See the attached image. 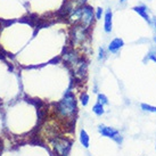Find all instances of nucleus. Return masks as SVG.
Segmentation results:
<instances>
[{
	"instance_id": "f03ea898",
	"label": "nucleus",
	"mask_w": 156,
	"mask_h": 156,
	"mask_svg": "<svg viewBox=\"0 0 156 156\" xmlns=\"http://www.w3.org/2000/svg\"><path fill=\"white\" fill-rule=\"evenodd\" d=\"M90 35V29H88L86 26L75 24L72 25L71 31H69V40H71V46L72 47H78L82 46Z\"/></svg>"
},
{
	"instance_id": "39448f33",
	"label": "nucleus",
	"mask_w": 156,
	"mask_h": 156,
	"mask_svg": "<svg viewBox=\"0 0 156 156\" xmlns=\"http://www.w3.org/2000/svg\"><path fill=\"white\" fill-rule=\"evenodd\" d=\"M95 9H92L90 5L84 4L81 6V16H80V25H83L91 29V26L94 25L95 22Z\"/></svg>"
},
{
	"instance_id": "0eeeda50",
	"label": "nucleus",
	"mask_w": 156,
	"mask_h": 156,
	"mask_svg": "<svg viewBox=\"0 0 156 156\" xmlns=\"http://www.w3.org/2000/svg\"><path fill=\"white\" fill-rule=\"evenodd\" d=\"M104 31L108 34L113 31V12L111 8H107L104 14Z\"/></svg>"
},
{
	"instance_id": "a211bd4d",
	"label": "nucleus",
	"mask_w": 156,
	"mask_h": 156,
	"mask_svg": "<svg viewBox=\"0 0 156 156\" xmlns=\"http://www.w3.org/2000/svg\"><path fill=\"white\" fill-rule=\"evenodd\" d=\"M151 27H153V30L154 32H156V17L155 16H153L152 17V21H151V24H149Z\"/></svg>"
},
{
	"instance_id": "6e6552de",
	"label": "nucleus",
	"mask_w": 156,
	"mask_h": 156,
	"mask_svg": "<svg viewBox=\"0 0 156 156\" xmlns=\"http://www.w3.org/2000/svg\"><path fill=\"white\" fill-rule=\"evenodd\" d=\"M123 46H124V41H123L122 38H114L108 44L107 50L111 54H117L123 48Z\"/></svg>"
},
{
	"instance_id": "9b49d317",
	"label": "nucleus",
	"mask_w": 156,
	"mask_h": 156,
	"mask_svg": "<svg viewBox=\"0 0 156 156\" xmlns=\"http://www.w3.org/2000/svg\"><path fill=\"white\" fill-rule=\"evenodd\" d=\"M92 112L95 113L97 116H101V115H104L105 113V109H104V105L99 104V103H97L92 106Z\"/></svg>"
},
{
	"instance_id": "423d86ee",
	"label": "nucleus",
	"mask_w": 156,
	"mask_h": 156,
	"mask_svg": "<svg viewBox=\"0 0 156 156\" xmlns=\"http://www.w3.org/2000/svg\"><path fill=\"white\" fill-rule=\"evenodd\" d=\"M98 131H99V133H101L104 137L113 139V140H115L117 144L122 143V137H121V134H120V132H119V130L114 129L112 126H106L100 124V126H98Z\"/></svg>"
},
{
	"instance_id": "4468645a",
	"label": "nucleus",
	"mask_w": 156,
	"mask_h": 156,
	"mask_svg": "<svg viewBox=\"0 0 156 156\" xmlns=\"http://www.w3.org/2000/svg\"><path fill=\"white\" fill-rule=\"evenodd\" d=\"M104 14H105V12L101 7H97V8L95 9V18L97 20V21L101 20V17L104 16Z\"/></svg>"
},
{
	"instance_id": "f257e3e1",
	"label": "nucleus",
	"mask_w": 156,
	"mask_h": 156,
	"mask_svg": "<svg viewBox=\"0 0 156 156\" xmlns=\"http://www.w3.org/2000/svg\"><path fill=\"white\" fill-rule=\"evenodd\" d=\"M56 113L57 115L64 119V120H72L78 111V105H76V98L72 92H66L65 96L62 98L56 105Z\"/></svg>"
},
{
	"instance_id": "6ab92c4d",
	"label": "nucleus",
	"mask_w": 156,
	"mask_h": 156,
	"mask_svg": "<svg viewBox=\"0 0 156 156\" xmlns=\"http://www.w3.org/2000/svg\"><path fill=\"white\" fill-rule=\"evenodd\" d=\"M119 1H120V4H121V5H124L128 0H119Z\"/></svg>"
},
{
	"instance_id": "1a4fd4ad",
	"label": "nucleus",
	"mask_w": 156,
	"mask_h": 156,
	"mask_svg": "<svg viewBox=\"0 0 156 156\" xmlns=\"http://www.w3.org/2000/svg\"><path fill=\"white\" fill-rule=\"evenodd\" d=\"M133 12L138 14L139 16H141V17L148 23V25L151 24V21H152V17L149 16V14H148V8L145 6V5H138V6H134L133 8H132Z\"/></svg>"
},
{
	"instance_id": "20e7f679",
	"label": "nucleus",
	"mask_w": 156,
	"mask_h": 156,
	"mask_svg": "<svg viewBox=\"0 0 156 156\" xmlns=\"http://www.w3.org/2000/svg\"><path fill=\"white\" fill-rule=\"evenodd\" d=\"M62 59H63V62L65 63V65L67 66L71 71H73V69L84 59V57L80 56V54L78 52L76 49L69 48V49H66L65 51H64V54L62 55Z\"/></svg>"
},
{
	"instance_id": "f8f14e48",
	"label": "nucleus",
	"mask_w": 156,
	"mask_h": 156,
	"mask_svg": "<svg viewBox=\"0 0 156 156\" xmlns=\"http://www.w3.org/2000/svg\"><path fill=\"white\" fill-rule=\"evenodd\" d=\"M97 103H99L101 105H108V98L104 95V94H98L97 96Z\"/></svg>"
},
{
	"instance_id": "2eb2a0df",
	"label": "nucleus",
	"mask_w": 156,
	"mask_h": 156,
	"mask_svg": "<svg viewBox=\"0 0 156 156\" xmlns=\"http://www.w3.org/2000/svg\"><path fill=\"white\" fill-rule=\"evenodd\" d=\"M106 57H107L106 49L104 47H99V49H98V59L99 61H104Z\"/></svg>"
},
{
	"instance_id": "9d476101",
	"label": "nucleus",
	"mask_w": 156,
	"mask_h": 156,
	"mask_svg": "<svg viewBox=\"0 0 156 156\" xmlns=\"http://www.w3.org/2000/svg\"><path fill=\"white\" fill-rule=\"evenodd\" d=\"M80 143L84 148H88L90 145V138H89V134L87 133L86 130L80 131Z\"/></svg>"
},
{
	"instance_id": "ddd939ff",
	"label": "nucleus",
	"mask_w": 156,
	"mask_h": 156,
	"mask_svg": "<svg viewBox=\"0 0 156 156\" xmlns=\"http://www.w3.org/2000/svg\"><path fill=\"white\" fill-rule=\"evenodd\" d=\"M140 107L143 111L145 112H151V113H156V107L155 106H152V105H148V104H141Z\"/></svg>"
},
{
	"instance_id": "7ed1b4c3",
	"label": "nucleus",
	"mask_w": 156,
	"mask_h": 156,
	"mask_svg": "<svg viewBox=\"0 0 156 156\" xmlns=\"http://www.w3.org/2000/svg\"><path fill=\"white\" fill-rule=\"evenodd\" d=\"M51 147L56 156H67L72 147V141L63 137H54L51 139Z\"/></svg>"
},
{
	"instance_id": "aec40b11",
	"label": "nucleus",
	"mask_w": 156,
	"mask_h": 156,
	"mask_svg": "<svg viewBox=\"0 0 156 156\" xmlns=\"http://www.w3.org/2000/svg\"><path fill=\"white\" fill-rule=\"evenodd\" d=\"M153 40H154V42L156 44V32H154V38H153Z\"/></svg>"
},
{
	"instance_id": "dca6fc26",
	"label": "nucleus",
	"mask_w": 156,
	"mask_h": 156,
	"mask_svg": "<svg viewBox=\"0 0 156 156\" xmlns=\"http://www.w3.org/2000/svg\"><path fill=\"white\" fill-rule=\"evenodd\" d=\"M80 100H81V104H82L83 106H87L88 103H89V95H88L87 92H83V94H81Z\"/></svg>"
},
{
	"instance_id": "f3484780",
	"label": "nucleus",
	"mask_w": 156,
	"mask_h": 156,
	"mask_svg": "<svg viewBox=\"0 0 156 156\" xmlns=\"http://www.w3.org/2000/svg\"><path fill=\"white\" fill-rule=\"evenodd\" d=\"M146 59H147V61L151 59V61H153L154 63H156V51L155 50H151V51L148 52ZM146 59H145V61H146Z\"/></svg>"
}]
</instances>
